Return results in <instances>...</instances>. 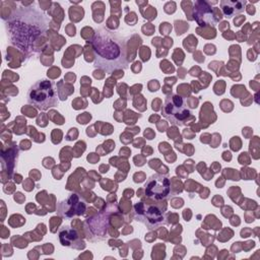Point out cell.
<instances>
[{
    "instance_id": "6da1fadb",
    "label": "cell",
    "mask_w": 260,
    "mask_h": 260,
    "mask_svg": "<svg viewBox=\"0 0 260 260\" xmlns=\"http://www.w3.org/2000/svg\"><path fill=\"white\" fill-rule=\"evenodd\" d=\"M48 26L49 18L43 11L32 6L19 7L7 19V37L13 46L30 54L34 43L47 32Z\"/></svg>"
},
{
    "instance_id": "30bf717a",
    "label": "cell",
    "mask_w": 260,
    "mask_h": 260,
    "mask_svg": "<svg viewBox=\"0 0 260 260\" xmlns=\"http://www.w3.org/2000/svg\"><path fill=\"white\" fill-rule=\"evenodd\" d=\"M245 0H221L220 8L226 18H231L237 14L244 12L246 6Z\"/></svg>"
},
{
    "instance_id": "3957f363",
    "label": "cell",
    "mask_w": 260,
    "mask_h": 260,
    "mask_svg": "<svg viewBox=\"0 0 260 260\" xmlns=\"http://www.w3.org/2000/svg\"><path fill=\"white\" fill-rule=\"evenodd\" d=\"M27 103L40 111H47L57 106L58 90L54 81L50 79H41L34 83L26 94Z\"/></svg>"
},
{
    "instance_id": "52a82bcc",
    "label": "cell",
    "mask_w": 260,
    "mask_h": 260,
    "mask_svg": "<svg viewBox=\"0 0 260 260\" xmlns=\"http://www.w3.org/2000/svg\"><path fill=\"white\" fill-rule=\"evenodd\" d=\"M146 197L160 201L169 198L171 193L170 179L161 174L151 175L144 184Z\"/></svg>"
},
{
    "instance_id": "277c9868",
    "label": "cell",
    "mask_w": 260,
    "mask_h": 260,
    "mask_svg": "<svg viewBox=\"0 0 260 260\" xmlns=\"http://www.w3.org/2000/svg\"><path fill=\"white\" fill-rule=\"evenodd\" d=\"M116 204H108L103 210L84 221L86 238L90 241H101L107 236V229L110 223L111 215L119 212Z\"/></svg>"
},
{
    "instance_id": "5b68a950",
    "label": "cell",
    "mask_w": 260,
    "mask_h": 260,
    "mask_svg": "<svg viewBox=\"0 0 260 260\" xmlns=\"http://www.w3.org/2000/svg\"><path fill=\"white\" fill-rule=\"evenodd\" d=\"M161 115L171 124L177 126L186 125L187 121L192 118L191 111L184 99L175 93H170L166 96L161 108Z\"/></svg>"
},
{
    "instance_id": "8992f818",
    "label": "cell",
    "mask_w": 260,
    "mask_h": 260,
    "mask_svg": "<svg viewBox=\"0 0 260 260\" xmlns=\"http://www.w3.org/2000/svg\"><path fill=\"white\" fill-rule=\"evenodd\" d=\"M165 208L159 203L142 200L134 205L135 219L145 224L148 230L156 229L165 222Z\"/></svg>"
},
{
    "instance_id": "9c48e42d",
    "label": "cell",
    "mask_w": 260,
    "mask_h": 260,
    "mask_svg": "<svg viewBox=\"0 0 260 260\" xmlns=\"http://www.w3.org/2000/svg\"><path fill=\"white\" fill-rule=\"evenodd\" d=\"M193 16L199 26H215L220 19L216 17L212 8L205 1H196L193 8Z\"/></svg>"
},
{
    "instance_id": "7a4b0ae2",
    "label": "cell",
    "mask_w": 260,
    "mask_h": 260,
    "mask_svg": "<svg viewBox=\"0 0 260 260\" xmlns=\"http://www.w3.org/2000/svg\"><path fill=\"white\" fill-rule=\"evenodd\" d=\"M94 53L93 66L108 73L128 68V54L126 39L107 28L98 27L90 41Z\"/></svg>"
},
{
    "instance_id": "8fae6325",
    "label": "cell",
    "mask_w": 260,
    "mask_h": 260,
    "mask_svg": "<svg viewBox=\"0 0 260 260\" xmlns=\"http://www.w3.org/2000/svg\"><path fill=\"white\" fill-rule=\"evenodd\" d=\"M59 238L62 246L73 247V243L77 240L78 235L76 231L70 229V226H63L59 232Z\"/></svg>"
},
{
    "instance_id": "ba28073f",
    "label": "cell",
    "mask_w": 260,
    "mask_h": 260,
    "mask_svg": "<svg viewBox=\"0 0 260 260\" xmlns=\"http://www.w3.org/2000/svg\"><path fill=\"white\" fill-rule=\"evenodd\" d=\"M86 210V204L77 194H71L65 200L57 205V213L65 218H71L74 215H81Z\"/></svg>"
}]
</instances>
